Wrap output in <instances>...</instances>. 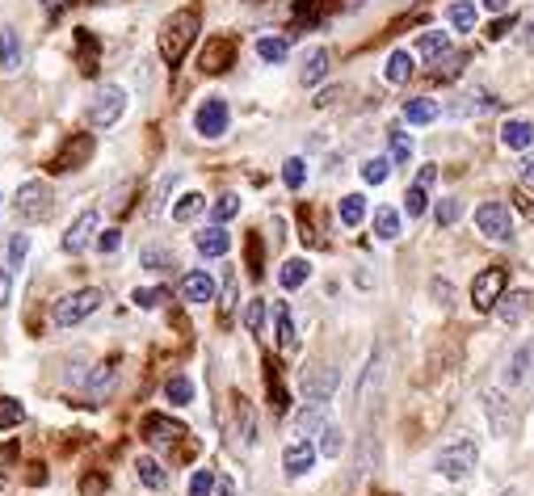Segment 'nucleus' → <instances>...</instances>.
<instances>
[{
    "instance_id": "1",
    "label": "nucleus",
    "mask_w": 534,
    "mask_h": 496,
    "mask_svg": "<svg viewBox=\"0 0 534 496\" xmlns=\"http://www.w3.org/2000/svg\"><path fill=\"white\" fill-rule=\"evenodd\" d=\"M198 30H202V13H198L194 4L190 9H177L172 18H164L160 34H156V51H160V59H164L169 68H177V64L190 55Z\"/></svg>"
},
{
    "instance_id": "2",
    "label": "nucleus",
    "mask_w": 534,
    "mask_h": 496,
    "mask_svg": "<svg viewBox=\"0 0 534 496\" xmlns=\"http://www.w3.org/2000/svg\"><path fill=\"white\" fill-rule=\"evenodd\" d=\"M102 299H105V294L97 291V286H80V291H72V294H64V299H55V308H51L55 328H76L80 320H88L93 311L102 308Z\"/></svg>"
},
{
    "instance_id": "3",
    "label": "nucleus",
    "mask_w": 534,
    "mask_h": 496,
    "mask_svg": "<svg viewBox=\"0 0 534 496\" xmlns=\"http://www.w3.org/2000/svg\"><path fill=\"white\" fill-rule=\"evenodd\" d=\"M122 114H126V88L122 85H102L93 93V102H88V126L105 131V126H114Z\"/></svg>"
},
{
    "instance_id": "4",
    "label": "nucleus",
    "mask_w": 534,
    "mask_h": 496,
    "mask_svg": "<svg viewBox=\"0 0 534 496\" xmlns=\"http://www.w3.org/2000/svg\"><path fill=\"white\" fill-rule=\"evenodd\" d=\"M13 210H18L21 223H42L51 215V189L47 181H26L18 189V198H13Z\"/></svg>"
},
{
    "instance_id": "5",
    "label": "nucleus",
    "mask_w": 534,
    "mask_h": 496,
    "mask_svg": "<svg viewBox=\"0 0 534 496\" xmlns=\"http://www.w3.org/2000/svg\"><path fill=\"white\" fill-rule=\"evenodd\" d=\"M505 286H509V274H505L500 265H488V270L476 274V282H471V308L476 311H497Z\"/></svg>"
},
{
    "instance_id": "6",
    "label": "nucleus",
    "mask_w": 534,
    "mask_h": 496,
    "mask_svg": "<svg viewBox=\"0 0 534 496\" xmlns=\"http://www.w3.org/2000/svg\"><path fill=\"white\" fill-rule=\"evenodd\" d=\"M476 467H480V450H476V442H467V438L446 446V450L438 454V471L446 479H467Z\"/></svg>"
},
{
    "instance_id": "7",
    "label": "nucleus",
    "mask_w": 534,
    "mask_h": 496,
    "mask_svg": "<svg viewBox=\"0 0 534 496\" xmlns=\"http://www.w3.org/2000/svg\"><path fill=\"white\" fill-rule=\"evenodd\" d=\"M227 122H232V114H227L224 97H207V102L198 105V114H194V131H198L202 139H224Z\"/></svg>"
},
{
    "instance_id": "8",
    "label": "nucleus",
    "mask_w": 534,
    "mask_h": 496,
    "mask_svg": "<svg viewBox=\"0 0 534 496\" xmlns=\"http://www.w3.org/2000/svg\"><path fill=\"white\" fill-rule=\"evenodd\" d=\"M476 227H480L488 240H509L514 236V215L505 202H484L476 210Z\"/></svg>"
},
{
    "instance_id": "9",
    "label": "nucleus",
    "mask_w": 534,
    "mask_h": 496,
    "mask_svg": "<svg viewBox=\"0 0 534 496\" xmlns=\"http://www.w3.org/2000/svg\"><path fill=\"white\" fill-rule=\"evenodd\" d=\"M143 438L156 446H177V442H194V433L181 421H169V416H160V412H152V416H143Z\"/></svg>"
},
{
    "instance_id": "10",
    "label": "nucleus",
    "mask_w": 534,
    "mask_h": 496,
    "mask_svg": "<svg viewBox=\"0 0 534 496\" xmlns=\"http://www.w3.org/2000/svg\"><path fill=\"white\" fill-rule=\"evenodd\" d=\"M337 383H341L337 366H311V370H303V395H308L311 404H328L332 392H337Z\"/></svg>"
},
{
    "instance_id": "11",
    "label": "nucleus",
    "mask_w": 534,
    "mask_h": 496,
    "mask_svg": "<svg viewBox=\"0 0 534 496\" xmlns=\"http://www.w3.org/2000/svg\"><path fill=\"white\" fill-rule=\"evenodd\" d=\"M93 135H72L59 152H55V160H51V172H76L80 164H88V156H93Z\"/></svg>"
},
{
    "instance_id": "12",
    "label": "nucleus",
    "mask_w": 534,
    "mask_h": 496,
    "mask_svg": "<svg viewBox=\"0 0 534 496\" xmlns=\"http://www.w3.org/2000/svg\"><path fill=\"white\" fill-rule=\"evenodd\" d=\"M236 64V38H210L207 51H202V59H198V68L207 72V76H219V72H227Z\"/></svg>"
},
{
    "instance_id": "13",
    "label": "nucleus",
    "mask_w": 534,
    "mask_h": 496,
    "mask_svg": "<svg viewBox=\"0 0 534 496\" xmlns=\"http://www.w3.org/2000/svg\"><path fill=\"white\" fill-rule=\"evenodd\" d=\"M102 236L97 232V210H80L76 219H72V227L64 232V253H80V248H88V240Z\"/></svg>"
},
{
    "instance_id": "14",
    "label": "nucleus",
    "mask_w": 534,
    "mask_h": 496,
    "mask_svg": "<svg viewBox=\"0 0 534 496\" xmlns=\"http://www.w3.org/2000/svg\"><path fill=\"white\" fill-rule=\"evenodd\" d=\"M484 412L492 421V433L497 438H514V416H509V404L500 392H484Z\"/></svg>"
},
{
    "instance_id": "15",
    "label": "nucleus",
    "mask_w": 534,
    "mask_h": 496,
    "mask_svg": "<svg viewBox=\"0 0 534 496\" xmlns=\"http://www.w3.org/2000/svg\"><path fill=\"white\" fill-rule=\"evenodd\" d=\"M194 248H198L202 257H227V248H232V236H227L224 223H215V227H202V232L194 236Z\"/></svg>"
},
{
    "instance_id": "16",
    "label": "nucleus",
    "mask_w": 534,
    "mask_h": 496,
    "mask_svg": "<svg viewBox=\"0 0 534 496\" xmlns=\"http://www.w3.org/2000/svg\"><path fill=\"white\" fill-rule=\"evenodd\" d=\"M181 299L186 303H210L215 299V278L207 270H190V274L181 278Z\"/></svg>"
},
{
    "instance_id": "17",
    "label": "nucleus",
    "mask_w": 534,
    "mask_h": 496,
    "mask_svg": "<svg viewBox=\"0 0 534 496\" xmlns=\"http://www.w3.org/2000/svg\"><path fill=\"white\" fill-rule=\"evenodd\" d=\"M282 467H286V476H308L311 467H316V446L311 442H291L286 446V454H282Z\"/></svg>"
},
{
    "instance_id": "18",
    "label": "nucleus",
    "mask_w": 534,
    "mask_h": 496,
    "mask_svg": "<svg viewBox=\"0 0 534 496\" xmlns=\"http://www.w3.org/2000/svg\"><path fill=\"white\" fill-rule=\"evenodd\" d=\"M500 143H505L509 152H526L534 143V122L530 118H509L500 126Z\"/></svg>"
},
{
    "instance_id": "19",
    "label": "nucleus",
    "mask_w": 534,
    "mask_h": 496,
    "mask_svg": "<svg viewBox=\"0 0 534 496\" xmlns=\"http://www.w3.org/2000/svg\"><path fill=\"white\" fill-rule=\"evenodd\" d=\"M530 291H509V294H500V303H497V320L500 324H517L526 311H530Z\"/></svg>"
},
{
    "instance_id": "20",
    "label": "nucleus",
    "mask_w": 534,
    "mask_h": 496,
    "mask_svg": "<svg viewBox=\"0 0 534 496\" xmlns=\"http://www.w3.org/2000/svg\"><path fill=\"white\" fill-rule=\"evenodd\" d=\"M324 404H308V408H299L294 412V433L308 442V438H320L324 433Z\"/></svg>"
},
{
    "instance_id": "21",
    "label": "nucleus",
    "mask_w": 534,
    "mask_h": 496,
    "mask_svg": "<svg viewBox=\"0 0 534 496\" xmlns=\"http://www.w3.org/2000/svg\"><path fill=\"white\" fill-rule=\"evenodd\" d=\"M274 332H278V345L291 354L299 349V332H294V316H291V303H278L274 308Z\"/></svg>"
},
{
    "instance_id": "22",
    "label": "nucleus",
    "mask_w": 534,
    "mask_h": 496,
    "mask_svg": "<svg viewBox=\"0 0 534 496\" xmlns=\"http://www.w3.org/2000/svg\"><path fill=\"white\" fill-rule=\"evenodd\" d=\"M135 471H139V484H143V488H152V492L169 488V471H164V467H160L152 454H139V459H135Z\"/></svg>"
},
{
    "instance_id": "23",
    "label": "nucleus",
    "mask_w": 534,
    "mask_h": 496,
    "mask_svg": "<svg viewBox=\"0 0 534 496\" xmlns=\"http://www.w3.org/2000/svg\"><path fill=\"white\" fill-rule=\"evenodd\" d=\"M324 76H328V51H324V47H311L308 59H303V72H299V80H303L308 88H316L320 80H324Z\"/></svg>"
},
{
    "instance_id": "24",
    "label": "nucleus",
    "mask_w": 534,
    "mask_h": 496,
    "mask_svg": "<svg viewBox=\"0 0 534 496\" xmlns=\"http://www.w3.org/2000/svg\"><path fill=\"white\" fill-rule=\"evenodd\" d=\"M416 72V59L408 51H392L387 55V68H383V76H387V85H408V76Z\"/></svg>"
},
{
    "instance_id": "25",
    "label": "nucleus",
    "mask_w": 534,
    "mask_h": 496,
    "mask_svg": "<svg viewBox=\"0 0 534 496\" xmlns=\"http://www.w3.org/2000/svg\"><path fill=\"white\" fill-rule=\"evenodd\" d=\"M530 362H534V341H526L514 354V358H509V366H505V383H509V387L526 383V375H530Z\"/></svg>"
},
{
    "instance_id": "26",
    "label": "nucleus",
    "mask_w": 534,
    "mask_h": 496,
    "mask_svg": "<svg viewBox=\"0 0 534 496\" xmlns=\"http://www.w3.org/2000/svg\"><path fill=\"white\" fill-rule=\"evenodd\" d=\"M308 278H311V265H308L303 257L282 261V270H278V282H282V291H299Z\"/></svg>"
},
{
    "instance_id": "27",
    "label": "nucleus",
    "mask_w": 534,
    "mask_h": 496,
    "mask_svg": "<svg viewBox=\"0 0 534 496\" xmlns=\"http://www.w3.org/2000/svg\"><path fill=\"white\" fill-rule=\"evenodd\" d=\"M232 404H236V433H240V442H244V446H253V442H257V421H253V404H248L244 395H236Z\"/></svg>"
},
{
    "instance_id": "28",
    "label": "nucleus",
    "mask_w": 534,
    "mask_h": 496,
    "mask_svg": "<svg viewBox=\"0 0 534 496\" xmlns=\"http://www.w3.org/2000/svg\"><path fill=\"white\" fill-rule=\"evenodd\" d=\"M438 118V102L430 97H413V102H404V122H413V126H430Z\"/></svg>"
},
{
    "instance_id": "29",
    "label": "nucleus",
    "mask_w": 534,
    "mask_h": 496,
    "mask_svg": "<svg viewBox=\"0 0 534 496\" xmlns=\"http://www.w3.org/2000/svg\"><path fill=\"white\" fill-rule=\"evenodd\" d=\"M0 68H4V72L21 68V42H18V34H13L9 26L0 30Z\"/></svg>"
},
{
    "instance_id": "30",
    "label": "nucleus",
    "mask_w": 534,
    "mask_h": 496,
    "mask_svg": "<svg viewBox=\"0 0 534 496\" xmlns=\"http://www.w3.org/2000/svg\"><path fill=\"white\" fill-rule=\"evenodd\" d=\"M416 55H425V59H442L450 55V38L442 30H425V34L416 38Z\"/></svg>"
},
{
    "instance_id": "31",
    "label": "nucleus",
    "mask_w": 534,
    "mask_h": 496,
    "mask_svg": "<svg viewBox=\"0 0 534 496\" xmlns=\"http://www.w3.org/2000/svg\"><path fill=\"white\" fill-rule=\"evenodd\" d=\"M257 55L265 59V64H282L286 55H291V38H282V34H265L257 42Z\"/></svg>"
},
{
    "instance_id": "32",
    "label": "nucleus",
    "mask_w": 534,
    "mask_h": 496,
    "mask_svg": "<svg viewBox=\"0 0 534 496\" xmlns=\"http://www.w3.org/2000/svg\"><path fill=\"white\" fill-rule=\"evenodd\" d=\"M337 219H341L345 227H358V223L366 219V198L362 194H345L341 206H337Z\"/></svg>"
},
{
    "instance_id": "33",
    "label": "nucleus",
    "mask_w": 534,
    "mask_h": 496,
    "mask_svg": "<svg viewBox=\"0 0 534 496\" xmlns=\"http://www.w3.org/2000/svg\"><path fill=\"white\" fill-rule=\"evenodd\" d=\"M265 387H270V408H274V416H286V408H291V395H286V387H282V378H278V366H274V362H270Z\"/></svg>"
},
{
    "instance_id": "34",
    "label": "nucleus",
    "mask_w": 534,
    "mask_h": 496,
    "mask_svg": "<svg viewBox=\"0 0 534 496\" xmlns=\"http://www.w3.org/2000/svg\"><path fill=\"white\" fill-rule=\"evenodd\" d=\"M202 210H207V198H202V194H181V198H177V206H172V219L190 223V219H198Z\"/></svg>"
},
{
    "instance_id": "35",
    "label": "nucleus",
    "mask_w": 534,
    "mask_h": 496,
    "mask_svg": "<svg viewBox=\"0 0 534 496\" xmlns=\"http://www.w3.org/2000/svg\"><path fill=\"white\" fill-rule=\"evenodd\" d=\"M446 18H450V26H454L459 34H467V30H476V4H471V0H454Z\"/></svg>"
},
{
    "instance_id": "36",
    "label": "nucleus",
    "mask_w": 534,
    "mask_h": 496,
    "mask_svg": "<svg viewBox=\"0 0 534 496\" xmlns=\"http://www.w3.org/2000/svg\"><path fill=\"white\" fill-rule=\"evenodd\" d=\"M21 421H26V408H21V400H13V395H0V433L18 429Z\"/></svg>"
},
{
    "instance_id": "37",
    "label": "nucleus",
    "mask_w": 534,
    "mask_h": 496,
    "mask_svg": "<svg viewBox=\"0 0 534 496\" xmlns=\"http://www.w3.org/2000/svg\"><path fill=\"white\" fill-rule=\"evenodd\" d=\"M375 236L379 240H396L400 236V215L392 210V206H379V210H375Z\"/></svg>"
},
{
    "instance_id": "38",
    "label": "nucleus",
    "mask_w": 534,
    "mask_h": 496,
    "mask_svg": "<svg viewBox=\"0 0 534 496\" xmlns=\"http://www.w3.org/2000/svg\"><path fill=\"white\" fill-rule=\"evenodd\" d=\"M131 299H135L143 311H156V308L169 303V291H164V286H139V291H131Z\"/></svg>"
},
{
    "instance_id": "39",
    "label": "nucleus",
    "mask_w": 534,
    "mask_h": 496,
    "mask_svg": "<svg viewBox=\"0 0 534 496\" xmlns=\"http://www.w3.org/2000/svg\"><path fill=\"white\" fill-rule=\"evenodd\" d=\"M164 400H169V404H190V400H194V383L186 375L169 378V383H164Z\"/></svg>"
},
{
    "instance_id": "40",
    "label": "nucleus",
    "mask_w": 534,
    "mask_h": 496,
    "mask_svg": "<svg viewBox=\"0 0 534 496\" xmlns=\"http://www.w3.org/2000/svg\"><path fill=\"white\" fill-rule=\"evenodd\" d=\"M303 181H308V164H303L299 156H291V160L282 164V186H286V189H303Z\"/></svg>"
},
{
    "instance_id": "41",
    "label": "nucleus",
    "mask_w": 534,
    "mask_h": 496,
    "mask_svg": "<svg viewBox=\"0 0 534 496\" xmlns=\"http://www.w3.org/2000/svg\"><path fill=\"white\" fill-rule=\"evenodd\" d=\"M387 172H392V160H387V156H375V160H366L362 164V181L366 186H383Z\"/></svg>"
},
{
    "instance_id": "42",
    "label": "nucleus",
    "mask_w": 534,
    "mask_h": 496,
    "mask_svg": "<svg viewBox=\"0 0 534 496\" xmlns=\"http://www.w3.org/2000/svg\"><path fill=\"white\" fill-rule=\"evenodd\" d=\"M244 328L253 337H261V328H265V299H248L244 303Z\"/></svg>"
},
{
    "instance_id": "43",
    "label": "nucleus",
    "mask_w": 534,
    "mask_h": 496,
    "mask_svg": "<svg viewBox=\"0 0 534 496\" xmlns=\"http://www.w3.org/2000/svg\"><path fill=\"white\" fill-rule=\"evenodd\" d=\"M379 366H383V354H379V349H375V354H370V362H366L362 387H358V404H366V400H370V387L379 383Z\"/></svg>"
},
{
    "instance_id": "44",
    "label": "nucleus",
    "mask_w": 534,
    "mask_h": 496,
    "mask_svg": "<svg viewBox=\"0 0 534 496\" xmlns=\"http://www.w3.org/2000/svg\"><path fill=\"white\" fill-rule=\"evenodd\" d=\"M459 215H463V206H459V198H442V202H438V210H433V219H438V227H454V223H459Z\"/></svg>"
},
{
    "instance_id": "45",
    "label": "nucleus",
    "mask_w": 534,
    "mask_h": 496,
    "mask_svg": "<svg viewBox=\"0 0 534 496\" xmlns=\"http://www.w3.org/2000/svg\"><path fill=\"white\" fill-rule=\"evenodd\" d=\"M215 488H219V479H215L210 467H202V471H194L190 476V496H210Z\"/></svg>"
},
{
    "instance_id": "46",
    "label": "nucleus",
    "mask_w": 534,
    "mask_h": 496,
    "mask_svg": "<svg viewBox=\"0 0 534 496\" xmlns=\"http://www.w3.org/2000/svg\"><path fill=\"white\" fill-rule=\"evenodd\" d=\"M392 164H408L413 160V139L404 135V131H392Z\"/></svg>"
},
{
    "instance_id": "47",
    "label": "nucleus",
    "mask_w": 534,
    "mask_h": 496,
    "mask_svg": "<svg viewBox=\"0 0 534 496\" xmlns=\"http://www.w3.org/2000/svg\"><path fill=\"white\" fill-rule=\"evenodd\" d=\"M404 210H408L413 219H421V215L430 210V198H425V186H408V194H404Z\"/></svg>"
},
{
    "instance_id": "48",
    "label": "nucleus",
    "mask_w": 534,
    "mask_h": 496,
    "mask_svg": "<svg viewBox=\"0 0 534 496\" xmlns=\"http://www.w3.org/2000/svg\"><path fill=\"white\" fill-rule=\"evenodd\" d=\"M341 446H345L341 429H337V425H324V433H320V454H324V459H337V454H341Z\"/></svg>"
},
{
    "instance_id": "49",
    "label": "nucleus",
    "mask_w": 534,
    "mask_h": 496,
    "mask_svg": "<svg viewBox=\"0 0 534 496\" xmlns=\"http://www.w3.org/2000/svg\"><path fill=\"white\" fill-rule=\"evenodd\" d=\"M236 210H240V198L236 194H224L219 202L210 206V215H215V223H227V219H236Z\"/></svg>"
},
{
    "instance_id": "50",
    "label": "nucleus",
    "mask_w": 534,
    "mask_h": 496,
    "mask_svg": "<svg viewBox=\"0 0 534 496\" xmlns=\"http://www.w3.org/2000/svg\"><path fill=\"white\" fill-rule=\"evenodd\" d=\"M139 261H143V270H169L172 253H169V248H143V253H139Z\"/></svg>"
},
{
    "instance_id": "51",
    "label": "nucleus",
    "mask_w": 534,
    "mask_h": 496,
    "mask_svg": "<svg viewBox=\"0 0 534 496\" xmlns=\"http://www.w3.org/2000/svg\"><path fill=\"white\" fill-rule=\"evenodd\" d=\"M30 257V236H13L9 240V270H21V261Z\"/></svg>"
},
{
    "instance_id": "52",
    "label": "nucleus",
    "mask_w": 534,
    "mask_h": 496,
    "mask_svg": "<svg viewBox=\"0 0 534 496\" xmlns=\"http://www.w3.org/2000/svg\"><path fill=\"white\" fill-rule=\"evenodd\" d=\"M248 274L261 278V240H257V232L248 236Z\"/></svg>"
},
{
    "instance_id": "53",
    "label": "nucleus",
    "mask_w": 534,
    "mask_h": 496,
    "mask_svg": "<svg viewBox=\"0 0 534 496\" xmlns=\"http://www.w3.org/2000/svg\"><path fill=\"white\" fill-rule=\"evenodd\" d=\"M13 303V274L0 265V308H9Z\"/></svg>"
},
{
    "instance_id": "54",
    "label": "nucleus",
    "mask_w": 534,
    "mask_h": 496,
    "mask_svg": "<svg viewBox=\"0 0 534 496\" xmlns=\"http://www.w3.org/2000/svg\"><path fill=\"white\" fill-rule=\"evenodd\" d=\"M118 244H122V232H118V227H110V232H102V236H97V248H102V253H114Z\"/></svg>"
},
{
    "instance_id": "55",
    "label": "nucleus",
    "mask_w": 534,
    "mask_h": 496,
    "mask_svg": "<svg viewBox=\"0 0 534 496\" xmlns=\"http://www.w3.org/2000/svg\"><path fill=\"white\" fill-rule=\"evenodd\" d=\"M517 177H522V186H530V189H534V152H526V160H522Z\"/></svg>"
},
{
    "instance_id": "56",
    "label": "nucleus",
    "mask_w": 534,
    "mask_h": 496,
    "mask_svg": "<svg viewBox=\"0 0 534 496\" xmlns=\"http://www.w3.org/2000/svg\"><path fill=\"white\" fill-rule=\"evenodd\" d=\"M509 30H514V13H509V18H500V21H492V26H488V38H505Z\"/></svg>"
},
{
    "instance_id": "57",
    "label": "nucleus",
    "mask_w": 534,
    "mask_h": 496,
    "mask_svg": "<svg viewBox=\"0 0 534 496\" xmlns=\"http://www.w3.org/2000/svg\"><path fill=\"white\" fill-rule=\"evenodd\" d=\"M433 181H438V164H421V172H416V186L430 189Z\"/></svg>"
},
{
    "instance_id": "58",
    "label": "nucleus",
    "mask_w": 534,
    "mask_h": 496,
    "mask_svg": "<svg viewBox=\"0 0 534 496\" xmlns=\"http://www.w3.org/2000/svg\"><path fill=\"white\" fill-rule=\"evenodd\" d=\"M80 488H85V492H93V496H102V492H105V479H102V476H93V479H85Z\"/></svg>"
},
{
    "instance_id": "59",
    "label": "nucleus",
    "mask_w": 534,
    "mask_h": 496,
    "mask_svg": "<svg viewBox=\"0 0 534 496\" xmlns=\"http://www.w3.org/2000/svg\"><path fill=\"white\" fill-rule=\"evenodd\" d=\"M72 0H42V9H51V13H59V9H68Z\"/></svg>"
},
{
    "instance_id": "60",
    "label": "nucleus",
    "mask_w": 534,
    "mask_h": 496,
    "mask_svg": "<svg viewBox=\"0 0 534 496\" xmlns=\"http://www.w3.org/2000/svg\"><path fill=\"white\" fill-rule=\"evenodd\" d=\"M13 459V450H9V446H4V450H0V484H4V462Z\"/></svg>"
},
{
    "instance_id": "61",
    "label": "nucleus",
    "mask_w": 534,
    "mask_h": 496,
    "mask_svg": "<svg viewBox=\"0 0 534 496\" xmlns=\"http://www.w3.org/2000/svg\"><path fill=\"white\" fill-rule=\"evenodd\" d=\"M484 4H488L492 13H505V9H509V0H484Z\"/></svg>"
}]
</instances>
